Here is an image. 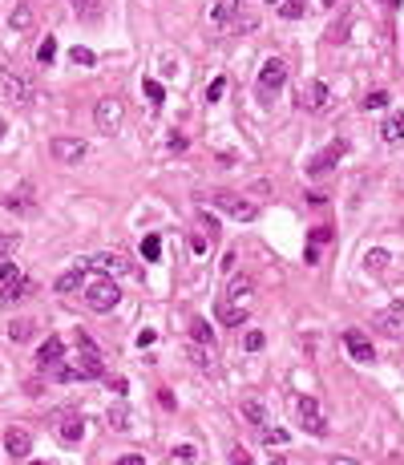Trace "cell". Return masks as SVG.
I'll list each match as a JSON object with an SVG mask.
<instances>
[{"instance_id":"1","label":"cell","mask_w":404,"mask_h":465,"mask_svg":"<svg viewBox=\"0 0 404 465\" xmlns=\"http://www.w3.org/2000/svg\"><path fill=\"white\" fill-rule=\"evenodd\" d=\"M251 308H255V288L247 276H235L227 283V296L218 300V320L227 328H239L251 320Z\"/></svg>"},{"instance_id":"2","label":"cell","mask_w":404,"mask_h":465,"mask_svg":"<svg viewBox=\"0 0 404 465\" xmlns=\"http://www.w3.org/2000/svg\"><path fill=\"white\" fill-rule=\"evenodd\" d=\"M81 291H85V303L93 308V312H114V308H117V300H122V288H117V279L110 276V271L85 276Z\"/></svg>"},{"instance_id":"3","label":"cell","mask_w":404,"mask_h":465,"mask_svg":"<svg viewBox=\"0 0 404 465\" xmlns=\"http://www.w3.org/2000/svg\"><path fill=\"white\" fill-rule=\"evenodd\" d=\"M33 291H37V283H33L21 267H13L9 259H0V303H4V308L28 300Z\"/></svg>"},{"instance_id":"4","label":"cell","mask_w":404,"mask_h":465,"mask_svg":"<svg viewBox=\"0 0 404 465\" xmlns=\"http://www.w3.org/2000/svg\"><path fill=\"white\" fill-rule=\"evenodd\" d=\"M0 93H4V101H13V105H33V98H37V89L28 85L16 69H9V65L0 69Z\"/></svg>"},{"instance_id":"5","label":"cell","mask_w":404,"mask_h":465,"mask_svg":"<svg viewBox=\"0 0 404 465\" xmlns=\"http://www.w3.org/2000/svg\"><path fill=\"white\" fill-rule=\"evenodd\" d=\"M122 117H126L122 98H101L97 110H93V122H97V130L105 134V138H114L117 130H122Z\"/></svg>"},{"instance_id":"6","label":"cell","mask_w":404,"mask_h":465,"mask_svg":"<svg viewBox=\"0 0 404 465\" xmlns=\"http://www.w3.org/2000/svg\"><path fill=\"white\" fill-rule=\"evenodd\" d=\"M283 85H287V61H283V57H271V61H263V69H259V93L271 101Z\"/></svg>"},{"instance_id":"7","label":"cell","mask_w":404,"mask_h":465,"mask_svg":"<svg viewBox=\"0 0 404 465\" xmlns=\"http://www.w3.org/2000/svg\"><path fill=\"white\" fill-rule=\"evenodd\" d=\"M295 417H299L303 433H312V437H324V433H328V421L319 417L316 397H295Z\"/></svg>"},{"instance_id":"8","label":"cell","mask_w":404,"mask_h":465,"mask_svg":"<svg viewBox=\"0 0 404 465\" xmlns=\"http://www.w3.org/2000/svg\"><path fill=\"white\" fill-rule=\"evenodd\" d=\"M49 154L57 158V162H65V166H77V162H85L89 142H81V138H53Z\"/></svg>"},{"instance_id":"9","label":"cell","mask_w":404,"mask_h":465,"mask_svg":"<svg viewBox=\"0 0 404 465\" xmlns=\"http://www.w3.org/2000/svg\"><path fill=\"white\" fill-rule=\"evenodd\" d=\"M77 344H81V380H97L101 372H105V360H101V352L93 348V340L85 336V332H77Z\"/></svg>"},{"instance_id":"10","label":"cell","mask_w":404,"mask_h":465,"mask_svg":"<svg viewBox=\"0 0 404 465\" xmlns=\"http://www.w3.org/2000/svg\"><path fill=\"white\" fill-rule=\"evenodd\" d=\"M85 263V271L93 267V271H110V276H129V259L117 251H101V255H85L81 259Z\"/></svg>"},{"instance_id":"11","label":"cell","mask_w":404,"mask_h":465,"mask_svg":"<svg viewBox=\"0 0 404 465\" xmlns=\"http://www.w3.org/2000/svg\"><path fill=\"white\" fill-rule=\"evenodd\" d=\"M215 207H218L223 214H227V219H235V223H251L255 214H259V207H255V202L235 199V194H218V199H215Z\"/></svg>"},{"instance_id":"12","label":"cell","mask_w":404,"mask_h":465,"mask_svg":"<svg viewBox=\"0 0 404 465\" xmlns=\"http://www.w3.org/2000/svg\"><path fill=\"white\" fill-rule=\"evenodd\" d=\"M344 348H348V356L352 360H360V365H372L376 360V348H372V340L364 336V332H344Z\"/></svg>"},{"instance_id":"13","label":"cell","mask_w":404,"mask_h":465,"mask_svg":"<svg viewBox=\"0 0 404 465\" xmlns=\"http://www.w3.org/2000/svg\"><path fill=\"white\" fill-rule=\"evenodd\" d=\"M4 449H9L13 461H25L28 453H33V437H28L25 429H9V433H4Z\"/></svg>"},{"instance_id":"14","label":"cell","mask_w":404,"mask_h":465,"mask_svg":"<svg viewBox=\"0 0 404 465\" xmlns=\"http://www.w3.org/2000/svg\"><path fill=\"white\" fill-rule=\"evenodd\" d=\"M57 433H61V441L77 445V441L85 437V417H81V413H61V421H57Z\"/></svg>"},{"instance_id":"15","label":"cell","mask_w":404,"mask_h":465,"mask_svg":"<svg viewBox=\"0 0 404 465\" xmlns=\"http://www.w3.org/2000/svg\"><path fill=\"white\" fill-rule=\"evenodd\" d=\"M81 283H85V263H77V267H69V271H61L57 283H53V291H57V296H69V291H81Z\"/></svg>"},{"instance_id":"16","label":"cell","mask_w":404,"mask_h":465,"mask_svg":"<svg viewBox=\"0 0 404 465\" xmlns=\"http://www.w3.org/2000/svg\"><path fill=\"white\" fill-rule=\"evenodd\" d=\"M340 154H344V142H331L324 154H316V162H307V174H312V178L328 174L331 166H336V158H340Z\"/></svg>"},{"instance_id":"17","label":"cell","mask_w":404,"mask_h":465,"mask_svg":"<svg viewBox=\"0 0 404 465\" xmlns=\"http://www.w3.org/2000/svg\"><path fill=\"white\" fill-rule=\"evenodd\" d=\"M65 356V344H61V336H49L45 340V344H41V352H37V365H57V360H61Z\"/></svg>"},{"instance_id":"18","label":"cell","mask_w":404,"mask_h":465,"mask_svg":"<svg viewBox=\"0 0 404 465\" xmlns=\"http://www.w3.org/2000/svg\"><path fill=\"white\" fill-rule=\"evenodd\" d=\"M380 138L388 142V146H396V142H404V113L396 110L388 117V122H384V126H380Z\"/></svg>"},{"instance_id":"19","label":"cell","mask_w":404,"mask_h":465,"mask_svg":"<svg viewBox=\"0 0 404 465\" xmlns=\"http://www.w3.org/2000/svg\"><path fill=\"white\" fill-rule=\"evenodd\" d=\"M380 328H384V332H400V328H404V300L388 303V312L380 315Z\"/></svg>"},{"instance_id":"20","label":"cell","mask_w":404,"mask_h":465,"mask_svg":"<svg viewBox=\"0 0 404 465\" xmlns=\"http://www.w3.org/2000/svg\"><path fill=\"white\" fill-rule=\"evenodd\" d=\"M328 239H331L328 226H316V231H312V239H307V251H303V259H307V263H319V243H328Z\"/></svg>"},{"instance_id":"21","label":"cell","mask_w":404,"mask_h":465,"mask_svg":"<svg viewBox=\"0 0 404 465\" xmlns=\"http://www.w3.org/2000/svg\"><path fill=\"white\" fill-rule=\"evenodd\" d=\"M243 417H247V421H251L255 429H263V425H267V409H263V401L247 397V401H243Z\"/></svg>"},{"instance_id":"22","label":"cell","mask_w":404,"mask_h":465,"mask_svg":"<svg viewBox=\"0 0 404 465\" xmlns=\"http://www.w3.org/2000/svg\"><path fill=\"white\" fill-rule=\"evenodd\" d=\"M303 105H307V110H324V105H328V85H324V81H312V85H307V98H303Z\"/></svg>"},{"instance_id":"23","label":"cell","mask_w":404,"mask_h":465,"mask_svg":"<svg viewBox=\"0 0 404 465\" xmlns=\"http://www.w3.org/2000/svg\"><path fill=\"white\" fill-rule=\"evenodd\" d=\"M69 4H73V13L81 21H97L101 16V0H69Z\"/></svg>"},{"instance_id":"24","label":"cell","mask_w":404,"mask_h":465,"mask_svg":"<svg viewBox=\"0 0 404 465\" xmlns=\"http://www.w3.org/2000/svg\"><path fill=\"white\" fill-rule=\"evenodd\" d=\"M33 25V9L28 4H16L13 16H9V28H16V33H25V28Z\"/></svg>"},{"instance_id":"25","label":"cell","mask_w":404,"mask_h":465,"mask_svg":"<svg viewBox=\"0 0 404 465\" xmlns=\"http://www.w3.org/2000/svg\"><path fill=\"white\" fill-rule=\"evenodd\" d=\"M307 13V0H279V16L283 21H299Z\"/></svg>"},{"instance_id":"26","label":"cell","mask_w":404,"mask_h":465,"mask_svg":"<svg viewBox=\"0 0 404 465\" xmlns=\"http://www.w3.org/2000/svg\"><path fill=\"white\" fill-rule=\"evenodd\" d=\"M235 13H239V0H218L215 4V25H227V21H235Z\"/></svg>"},{"instance_id":"27","label":"cell","mask_w":404,"mask_h":465,"mask_svg":"<svg viewBox=\"0 0 404 465\" xmlns=\"http://www.w3.org/2000/svg\"><path fill=\"white\" fill-rule=\"evenodd\" d=\"M142 259H146V263H158V259H162V239H158V235H146V239H142Z\"/></svg>"},{"instance_id":"28","label":"cell","mask_w":404,"mask_h":465,"mask_svg":"<svg viewBox=\"0 0 404 465\" xmlns=\"http://www.w3.org/2000/svg\"><path fill=\"white\" fill-rule=\"evenodd\" d=\"M190 336L198 340V344H206V348H215V332H211L206 320H198V315H194V324H190Z\"/></svg>"},{"instance_id":"29","label":"cell","mask_w":404,"mask_h":465,"mask_svg":"<svg viewBox=\"0 0 404 465\" xmlns=\"http://www.w3.org/2000/svg\"><path fill=\"white\" fill-rule=\"evenodd\" d=\"M33 332H37V320H13V324H9V336L13 340H28Z\"/></svg>"},{"instance_id":"30","label":"cell","mask_w":404,"mask_h":465,"mask_svg":"<svg viewBox=\"0 0 404 465\" xmlns=\"http://www.w3.org/2000/svg\"><path fill=\"white\" fill-rule=\"evenodd\" d=\"M105 417H110V429H117V433H126V429H129V413L122 409V404H114Z\"/></svg>"},{"instance_id":"31","label":"cell","mask_w":404,"mask_h":465,"mask_svg":"<svg viewBox=\"0 0 404 465\" xmlns=\"http://www.w3.org/2000/svg\"><path fill=\"white\" fill-rule=\"evenodd\" d=\"M259 441H263V445H283V441H287V429H271V425H263Z\"/></svg>"},{"instance_id":"32","label":"cell","mask_w":404,"mask_h":465,"mask_svg":"<svg viewBox=\"0 0 404 465\" xmlns=\"http://www.w3.org/2000/svg\"><path fill=\"white\" fill-rule=\"evenodd\" d=\"M53 57H57V41L45 37V41H41V49H37V61L41 65H53Z\"/></svg>"},{"instance_id":"33","label":"cell","mask_w":404,"mask_h":465,"mask_svg":"<svg viewBox=\"0 0 404 465\" xmlns=\"http://www.w3.org/2000/svg\"><path fill=\"white\" fill-rule=\"evenodd\" d=\"M142 89H146V98L154 101V105H162V98H166V89L158 85V81H154V77H146V81H142Z\"/></svg>"},{"instance_id":"34","label":"cell","mask_w":404,"mask_h":465,"mask_svg":"<svg viewBox=\"0 0 404 465\" xmlns=\"http://www.w3.org/2000/svg\"><path fill=\"white\" fill-rule=\"evenodd\" d=\"M384 105H388V93H384V89H372L364 98V110H384Z\"/></svg>"},{"instance_id":"35","label":"cell","mask_w":404,"mask_h":465,"mask_svg":"<svg viewBox=\"0 0 404 465\" xmlns=\"http://www.w3.org/2000/svg\"><path fill=\"white\" fill-rule=\"evenodd\" d=\"M170 457H174V461H198V449H194V445H174Z\"/></svg>"},{"instance_id":"36","label":"cell","mask_w":404,"mask_h":465,"mask_svg":"<svg viewBox=\"0 0 404 465\" xmlns=\"http://www.w3.org/2000/svg\"><path fill=\"white\" fill-rule=\"evenodd\" d=\"M263 344H267L263 332H247V340H243V348H247V352H263Z\"/></svg>"},{"instance_id":"37","label":"cell","mask_w":404,"mask_h":465,"mask_svg":"<svg viewBox=\"0 0 404 465\" xmlns=\"http://www.w3.org/2000/svg\"><path fill=\"white\" fill-rule=\"evenodd\" d=\"M69 61H77V65H97V57H93L89 49H81V45H77V49H69Z\"/></svg>"},{"instance_id":"38","label":"cell","mask_w":404,"mask_h":465,"mask_svg":"<svg viewBox=\"0 0 404 465\" xmlns=\"http://www.w3.org/2000/svg\"><path fill=\"white\" fill-rule=\"evenodd\" d=\"M223 93H227V81H223V77H215V81H211V89H206V101H223Z\"/></svg>"},{"instance_id":"39","label":"cell","mask_w":404,"mask_h":465,"mask_svg":"<svg viewBox=\"0 0 404 465\" xmlns=\"http://www.w3.org/2000/svg\"><path fill=\"white\" fill-rule=\"evenodd\" d=\"M384 263H388V251H368V267H372V271H384Z\"/></svg>"},{"instance_id":"40","label":"cell","mask_w":404,"mask_h":465,"mask_svg":"<svg viewBox=\"0 0 404 465\" xmlns=\"http://www.w3.org/2000/svg\"><path fill=\"white\" fill-rule=\"evenodd\" d=\"M13 247H16L13 235H0V259H9V255H13Z\"/></svg>"},{"instance_id":"41","label":"cell","mask_w":404,"mask_h":465,"mask_svg":"<svg viewBox=\"0 0 404 465\" xmlns=\"http://www.w3.org/2000/svg\"><path fill=\"white\" fill-rule=\"evenodd\" d=\"M251 25L255 21H247V16H243V21H227V33H247Z\"/></svg>"},{"instance_id":"42","label":"cell","mask_w":404,"mask_h":465,"mask_svg":"<svg viewBox=\"0 0 404 465\" xmlns=\"http://www.w3.org/2000/svg\"><path fill=\"white\" fill-rule=\"evenodd\" d=\"M344 37H348V16L336 21V28H331V41H344Z\"/></svg>"},{"instance_id":"43","label":"cell","mask_w":404,"mask_h":465,"mask_svg":"<svg viewBox=\"0 0 404 465\" xmlns=\"http://www.w3.org/2000/svg\"><path fill=\"white\" fill-rule=\"evenodd\" d=\"M142 461H146L142 453H129V457H122V461H117V465H142Z\"/></svg>"},{"instance_id":"44","label":"cell","mask_w":404,"mask_h":465,"mask_svg":"<svg viewBox=\"0 0 404 465\" xmlns=\"http://www.w3.org/2000/svg\"><path fill=\"white\" fill-rule=\"evenodd\" d=\"M331 4H336V0H324V9H331Z\"/></svg>"},{"instance_id":"45","label":"cell","mask_w":404,"mask_h":465,"mask_svg":"<svg viewBox=\"0 0 404 465\" xmlns=\"http://www.w3.org/2000/svg\"><path fill=\"white\" fill-rule=\"evenodd\" d=\"M0 142H4V126H0Z\"/></svg>"},{"instance_id":"46","label":"cell","mask_w":404,"mask_h":465,"mask_svg":"<svg viewBox=\"0 0 404 465\" xmlns=\"http://www.w3.org/2000/svg\"><path fill=\"white\" fill-rule=\"evenodd\" d=\"M263 4H279V0H263Z\"/></svg>"}]
</instances>
